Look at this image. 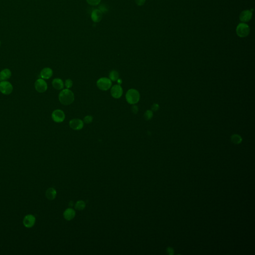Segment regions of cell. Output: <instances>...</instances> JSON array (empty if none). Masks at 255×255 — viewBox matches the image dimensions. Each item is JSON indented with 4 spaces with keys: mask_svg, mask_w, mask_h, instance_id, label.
Here are the masks:
<instances>
[{
    "mask_svg": "<svg viewBox=\"0 0 255 255\" xmlns=\"http://www.w3.org/2000/svg\"><path fill=\"white\" fill-rule=\"evenodd\" d=\"M59 100L63 105H68L74 101V94L68 89L63 90L59 94Z\"/></svg>",
    "mask_w": 255,
    "mask_h": 255,
    "instance_id": "6da1fadb",
    "label": "cell"
},
{
    "mask_svg": "<svg viewBox=\"0 0 255 255\" xmlns=\"http://www.w3.org/2000/svg\"><path fill=\"white\" fill-rule=\"evenodd\" d=\"M140 97V95L139 92L134 89L129 90L126 95V100L130 104L137 103L139 101Z\"/></svg>",
    "mask_w": 255,
    "mask_h": 255,
    "instance_id": "7a4b0ae2",
    "label": "cell"
},
{
    "mask_svg": "<svg viewBox=\"0 0 255 255\" xmlns=\"http://www.w3.org/2000/svg\"><path fill=\"white\" fill-rule=\"evenodd\" d=\"M250 32V28L246 23H241L238 24L236 28V34L240 37H247Z\"/></svg>",
    "mask_w": 255,
    "mask_h": 255,
    "instance_id": "3957f363",
    "label": "cell"
},
{
    "mask_svg": "<svg viewBox=\"0 0 255 255\" xmlns=\"http://www.w3.org/2000/svg\"><path fill=\"white\" fill-rule=\"evenodd\" d=\"M112 84L111 80L105 77L101 78L97 82L98 87L103 91H106L109 89L111 87Z\"/></svg>",
    "mask_w": 255,
    "mask_h": 255,
    "instance_id": "277c9868",
    "label": "cell"
},
{
    "mask_svg": "<svg viewBox=\"0 0 255 255\" xmlns=\"http://www.w3.org/2000/svg\"><path fill=\"white\" fill-rule=\"evenodd\" d=\"M13 90V86L10 82L7 81H2L0 82V92L4 95H9Z\"/></svg>",
    "mask_w": 255,
    "mask_h": 255,
    "instance_id": "5b68a950",
    "label": "cell"
},
{
    "mask_svg": "<svg viewBox=\"0 0 255 255\" xmlns=\"http://www.w3.org/2000/svg\"><path fill=\"white\" fill-rule=\"evenodd\" d=\"M51 117L53 120L56 123H61L65 119V114L62 110H54L51 115Z\"/></svg>",
    "mask_w": 255,
    "mask_h": 255,
    "instance_id": "8992f818",
    "label": "cell"
},
{
    "mask_svg": "<svg viewBox=\"0 0 255 255\" xmlns=\"http://www.w3.org/2000/svg\"><path fill=\"white\" fill-rule=\"evenodd\" d=\"M36 90L39 93H43L47 91V82L43 79H37L34 83Z\"/></svg>",
    "mask_w": 255,
    "mask_h": 255,
    "instance_id": "52a82bcc",
    "label": "cell"
},
{
    "mask_svg": "<svg viewBox=\"0 0 255 255\" xmlns=\"http://www.w3.org/2000/svg\"><path fill=\"white\" fill-rule=\"evenodd\" d=\"M252 16H253V13L252 11L248 9L244 10L240 15V20L244 23H247L252 19Z\"/></svg>",
    "mask_w": 255,
    "mask_h": 255,
    "instance_id": "ba28073f",
    "label": "cell"
},
{
    "mask_svg": "<svg viewBox=\"0 0 255 255\" xmlns=\"http://www.w3.org/2000/svg\"><path fill=\"white\" fill-rule=\"evenodd\" d=\"M36 222V218L34 216L28 214L23 219V223L24 226L26 228H31L34 226Z\"/></svg>",
    "mask_w": 255,
    "mask_h": 255,
    "instance_id": "9c48e42d",
    "label": "cell"
},
{
    "mask_svg": "<svg viewBox=\"0 0 255 255\" xmlns=\"http://www.w3.org/2000/svg\"><path fill=\"white\" fill-rule=\"evenodd\" d=\"M111 93L113 97L119 99L123 94V89L120 85H115L113 86L111 90Z\"/></svg>",
    "mask_w": 255,
    "mask_h": 255,
    "instance_id": "30bf717a",
    "label": "cell"
},
{
    "mask_svg": "<svg viewBox=\"0 0 255 255\" xmlns=\"http://www.w3.org/2000/svg\"><path fill=\"white\" fill-rule=\"evenodd\" d=\"M70 127L74 130H80L83 127V122L80 119H74L69 122Z\"/></svg>",
    "mask_w": 255,
    "mask_h": 255,
    "instance_id": "8fae6325",
    "label": "cell"
},
{
    "mask_svg": "<svg viewBox=\"0 0 255 255\" xmlns=\"http://www.w3.org/2000/svg\"><path fill=\"white\" fill-rule=\"evenodd\" d=\"M53 75V70L48 67L43 68L40 72V76L43 79H50Z\"/></svg>",
    "mask_w": 255,
    "mask_h": 255,
    "instance_id": "7c38bea8",
    "label": "cell"
},
{
    "mask_svg": "<svg viewBox=\"0 0 255 255\" xmlns=\"http://www.w3.org/2000/svg\"><path fill=\"white\" fill-rule=\"evenodd\" d=\"M102 18V13L99 9H95L91 14V19L93 22L95 23L99 22L101 20Z\"/></svg>",
    "mask_w": 255,
    "mask_h": 255,
    "instance_id": "4fadbf2b",
    "label": "cell"
},
{
    "mask_svg": "<svg viewBox=\"0 0 255 255\" xmlns=\"http://www.w3.org/2000/svg\"><path fill=\"white\" fill-rule=\"evenodd\" d=\"M12 76V72L9 69L5 68L0 72V78L2 81H6L9 79Z\"/></svg>",
    "mask_w": 255,
    "mask_h": 255,
    "instance_id": "5bb4252c",
    "label": "cell"
},
{
    "mask_svg": "<svg viewBox=\"0 0 255 255\" xmlns=\"http://www.w3.org/2000/svg\"><path fill=\"white\" fill-rule=\"evenodd\" d=\"M52 84L54 89L56 90H61L64 88V84L63 81L60 78H55L52 82Z\"/></svg>",
    "mask_w": 255,
    "mask_h": 255,
    "instance_id": "9a60e30c",
    "label": "cell"
},
{
    "mask_svg": "<svg viewBox=\"0 0 255 255\" xmlns=\"http://www.w3.org/2000/svg\"><path fill=\"white\" fill-rule=\"evenodd\" d=\"M64 215L65 219L67 220H71L75 217V212L72 209L68 208L65 211Z\"/></svg>",
    "mask_w": 255,
    "mask_h": 255,
    "instance_id": "2e32d148",
    "label": "cell"
},
{
    "mask_svg": "<svg viewBox=\"0 0 255 255\" xmlns=\"http://www.w3.org/2000/svg\"><path fill=\"white\" fill-rule=\"evenodd\" d=\"M56 191L53 188L48 189L46 191V197L49 200H53L56 198Z\"/></svg>",
    "mask_w": 255,
    "mask_h": 255,
    "instance_id": "e0dca14e",
    "label": "cell"
},
{
    "mask_svg": "<svg viewBox=\"0 0 255 255\" xmlns=\"http://www.w3.org/2000/svg\"><path fill=\"white\" fill-rule=\"evenodd\" d=\"M119 74L117 71L115 70H112L111 71L109 74V79L111 80L116 81L119 79Z\"/></svg>",
    "mask_w": 255,
    "mask_h": 255,
    "instance_id": "ac0fdd59",
    "label": "cell"
},
{
    "mask_svg": "<svg viewBox=\"0 0 255 255\" xmlns=\"http://www.w3.org/2000/svg\"><path fill=\"white\" fill-rule=\"evenodd\" d=\"M231 141L234 144H239L241 142L242 138L238 134H234L231 137Z\"/></svg>",
    "mask_w": 255,
    "mask_h": 255,
    "instance_id": "d6986e66",
    "label": "cell"
},
{
    "mask_svg": "<svg viewBox=\"0 0 255 255\" xmlns=\"http://www.w3.org/2000/svg\"><path fill=\"white\" fill-rule=\"evenodd\" d=\"M85 207V203L84 201H79L75 204V208L78 210H83Z\"/></svg>",
    "mask_w": 255,
    "mask_h": 255,
    "instance_id": "ffe728a7",
    "label": "cell"
},
{
    "mask_svg": "<svg viewBox=\"0 0 255 255\" xmlns=\"http://www.w3.org/2000/svg\"><path fill=\"white\" fill-rule=\"evenodd\" d=\"M153 112L151 111H150V110H148L147 111L145 112V115H144V117H145V119H146L147 120H149L150 119H151L152 117H153Z\"/></svg>",
    "mask_w": 255,
    "mask_h": 255,
    "instance_id": "44dd1931",
    "label": "cell"
},
{
    "mask_svg": "<svg viewBox=\"0 0 255 255\" xmlns=\"http://www.w3.org/2000/svg\"><path fill=\"white\" fill-rule=\"evenodd\" d=\"M87 2L91 6H97L100 3L101 0H86Z\"/></svg>",
    "mask_w": 255,
    "mask_h": 255,
    "instance_id": "7402d4cb",
    "label": "cell"
},
{
    "mask_svg": "<svg viewBox=\"0 0 255 255\" xmlns=\"http://www.w3.org/2000/svg\"><path fill=\"white\" fill-rule=\"evenodd\" d=\"M93 121V117L91 116H87L84 118V122L86 124H89Z\"/></svg>",
    "mask_w": 255,
    "mask_h": 255,
    "instance_id": "603a6c76",
    "label": "cell"
},
{
    "mask_svg": "<svg viewBox=\"0 0 255 255\" xmlns=\"http://www.w3.org/2000/svg\"><path fill=\"white\" fill-rule=\"evenodd\" d=\"M72 85L73 82L71 79H67L65 81V86L66 87L67 89L71 88V87L72 86Z\"/></svg>",
    "mask_w": 255,
    "mask_h": 255,
    "instance_id": "cb8c5ba5",
    "label": "cell"
},
{
    "mask_svg": "<svg viewBox=\"0 0 255 255\" xmlns=\"http://www.w3.org/2000/svg\"><path fill=\"white\" fill-rule=\"evenodd\" d=\"M136 3L140 6L144 5L145 3V0H135Z\"/></svg>",
    "mask_w": 255,
    "mask_h": 255,
    "instance_id": "d4e9b609",
    "label": "cell"
},
{
    "mask_svg": "<svg viewBox=\"0 0 255 255\" xmlns=\"http://www.w3.org/2000/svg\"><path fill=\"white\" fill-rule=\"evenodd\" d=\"M132 112H133V113H134V114H137L138 111V107L136 105L133 106L132 108Z\"/></svg>",
    "mask_w": 255,
    "mask_h": 255,
    "instance_id": "484cf974",
    "label": "cell"
},
{
    "mask_svg": "<svg viewBox=\"0 0 255 255\" xmlns=\"http://www.w3.org/2000/svg\"><path fill=\"white\" fill-rule=\"evenodd\" d=\"M159 109V106L157 104H153V105L152 106V109L153 111H156Z\"/></svg>",
    "mask_w": 255,
    "mask_h": 255,
    "instance_id": "4316f807",
    "label": "cell"
},
{
    "mask_svg": "<svg viewBox=\"0 0 255 255\" xmlns=\"http://www.w3.org/2000/svg\"><path fill=\"white\" fill-rule=\"evenodd\" d=\"M167 252H168V253L169 254H170V255H172L173 253V251L172 250V248H169L168 249H167Z\"/></svg>",
    "mask_w": 255,
    "mask_h": 255,
    "instance_id": "83f0119b",
    "label": "cell"
},
{
    "mask_svg": "<svg viewBox=\"0 0 255 255\" xmlns=\"http://www.w3.org/2000/svg\"><path fill=\"white\" fill-rule=\"evenodd\" d=\"M117 81L118 82V83H119V84L122 83V81H121V79H118Z\"/></svg>",
    "mask_w": 255,
    "mask_h": 255,
    "instance_id": "f1b7e54d",
    "label": "cell"
},
{
    "mask_svg": "<svg viewBox=\"0 0 255 255\" xmlns=\"http://www.w3.org/2000/svg\"><path fill=\"white\" fill-rule=\"evenodd\" d=\"M1 81H2V80H1V78H0V82H1Z\"/></svg>",
    "mask_w": 255,
    "mask_h": 255,
    "instance_id": "f546056e",
    "label": "cell"
},
{
    "mask_svg": "<svg viewBox=\"0 0 255 255\" xmlns=\"http://www.w3.org/2000/svg\"><path fill=\"white\" fill-rule=\"evenodd\" d=\"M0 46H1V41H0Z\"/></svg>",
    "mask_w": 255,
    "mask_h": 255,
    "instance_id": "4dcf8cb0",
    "label": "cell"
}]
</instances>
